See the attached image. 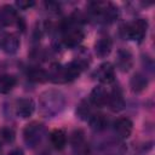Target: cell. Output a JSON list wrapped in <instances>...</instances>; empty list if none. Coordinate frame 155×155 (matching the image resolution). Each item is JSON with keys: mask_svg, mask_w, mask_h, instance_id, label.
<instances>
[{"mask_svg": "<svg viewBox=\"0 0 155 155\" xmlns=\"http://www.w3.org/2000/svg\"><path fill=\"white\" fill-rule=\"evenodd\" d=\"M148 30V22L143 18H138L125 27V35L127 39L140 42Z\"/></svg>", "mask_w": 155, "mask_h": 155, "instance_id": "obj_2", "label": "cell"}, {"mask_svg": "<svg viewBox=\"0 0 155 155\" xmlns=\"http://www.w3.org/2000/svg\"><path fill=\"white\" fill-rule=\"evenodd\" d=\"M50 80L58 84V82H64V74H63V67L59 64H53L51 67L50 73L47 74Z\"/></svg>", "mask_w": 155, "mask_h": 155, "instance_id": "obj_19", "label": "cell"}, {"mask_svg": "<svg viewBox=\"0 0 155 155\" xmlns=\"http://www.w3.org/2000/svg\"><path fill=\"white\" fill-rule=\"evenodd\" d=\"M50 139H51V143L52 145L57 149V150H62L65 144H67V133L64 130H61V128H56L51 132L50 134Z\"/></svg>", "mask_w": 155, "mask_h": 155, "instance_id": "obj_14", "label": "cell"}, {"mask_svg": "<svg viewBox=\"0 0 155 155\" xmlns=\"http://www.w3.org/2000/svg\"><path fill=\"white\" fill-rule=\"evenodd\" d=\"M132 130H133V124L127 117H120L114 122V131L122 139L128 138L132 133Z\"/></svg>", "mask_w": 155, "mask_h": 155, "instance_id": "obj_6", "label": "cell"}, {"mask_svg": "<svg viewBox=\"0 0 155 155\" xmlns=\"http://www.w3.org/2000/svg\"><path fill=\"white\" fill-rule=\"evenodd\" d=\"M23 136H24L25 143L29 147H35L42 139V136H44V125L40 124V122H36V121L27 125V127L23 131Z\"/></svg>", "mask_w": 155, "mask_h": 155, "instance_id": "obj_3", "label": "cell"}, {"mask_svg": "<svg viewBox=\"0 0 155 155\" xmlns=\"http://www.w3.org/2000/svg\"><path fill=\"white\" fill-rule=\"evenodd\" d=\"M7 155H24V154H23V151L21 149H15V150L10 151Z\"/></svg>", "mask_w": 155, "mask_h": 155, "instance_id": "obj_25", "label": "cell"}, {"mask_svg": "<svg viewBox=\"0 0 155 155\" xmlns=\"http://www.w3.org/2000/svg\"><path fill=\"white\" fill-rule=\"evenodd\" d=\"M107 103L109 104V108H110L113 111H115V113L122 110L124 107H125V99H124V97H122L121 91H120L119 88H114V90L109 93V96H108V102H107Z\"/></svg>", "mask_w": 155, "mask_h": 155, "instance_id": "obj_12", "label": "cell"}, {"mask_svg": "<svg viewBox=\"0 0 155 155\" xmlns=\"http://www.w3.org/2000/svg\"><path fill=\"white\" fill-rule=\"evenodd\" d=\"M96 75L98 78V80L103 84H111L115 79V69L113 67L111 63L105 62L103 64H101L96 71Z\"/></svg>", "mask_w": 155, "mask_h": 155, "instance_id": "obj_7", "label": "cell"}, {"mask_svg": "<svg viewBox=\"0 0 155 155\" xmlns=\"http://www.w3.org/2000/svg\"><path fill=\"white\" fill-rule=\"evenodd\" d=\"M90 127L94 131H102L107 127L108 125V119L103 114H92L91 117L88 119Z\"/></svg>", "mask_w": 155, "mask_h": 155, "instance_id": "obj_17", "label": "cell"}, {"mask_svg": "<svg viewBox=\"0 0 155 155\" xmlns=\"http://www.w3.org/2000/svg\"><path fill=\"white\" fill-rule=\"evenodd\" d=\"M130 85H131V88L133 92H142L148 87V80L143 74L137 73L132 76Z\"/></svg>", "mask_w": 155, "mask_h": 155, "instance_id": "obj_16", "label": "cell"}, {"mask_svg": "<svg viewBox=\"0 0 155 155\" xmlns=\"http://www.w3.org/2000/svg\"><path fill=\"white\" fill-rule=\"evenodd\" d=\"M17 84V80L13 75L5 74L0 76V92L1 93H7L10 92Z\"/></svg>", "mask_w": 155, "mask_h": 155, "instance_id": "obj_18", "label": "cell"}, {"mask_svg": "<svg viewBox=\"0 0 155 155\" xmlns=\"http://www.w3.org/2000/svg\"><path fill=\"white\" fill-rule=\"evenodd\" d=\"M15 131L12 130V128H10V127H2L1 130H0V137L5 140V142H7V143H11V142H13L15 140Z\"/></svg>", "mask_w": 155, "mask_h": 155, "instance_id": "obj_22", "label": "cell"}, {"mask_svg": "<svg viewBox=\"0 0 155 155\" xmlns=\"http://www.w3.org/2000/svg\"><path fill=\"white\" fill-rule=\"evenodd\" d=\"M17 19V15H16V10L10 6V5H5L0 8V24L1 25H8L12 24Z\"/></svg>", "mask_w": 155, "mask_h": 155, "instance_id": "obj_15", "label": "cell"}, {"mask_svg": "<svg viewBox=\"0 0 155 155\" xmlns=\"http://www.w3.org/2000/svg\"><path fill=\"white\" fill-rule=\"evenodd\" d=\"M108 96H109V93L107 92V90L104 87L96 86V87H93V90L90 93V102L96 107H103L108 102Z\"/></svg>", "mask_w": 155, "mask_h": 155, "instance_id": "obj_11", "label": "cell"}, {"mask_svg": "<svg viewBox=\"0 0 155 155\" xmlns=\"http://www.w3.org/2000/svg\"><path fill=\"white\" fill-rule=\"evenodd\" d=\"M82 139H84L82 132H81V131H75V132L73 133V137H71V143L75 144V145H78V144H80V143L82 142Z\"/></svg>", "mask_w": 155, "mask_h": 155, "instance_id": "obj_23", "label": "cell"}, {"mask_svg": "<svg viewBox=\"0 0 155 155\" xmlns=\"http://www.w3.org/2000/svg\"><path fill=\"white\" fill-rule=\"evenodd\" d=\"M0 25H1V24H0Z\"/></svg>", "mask_w": 155, "mask_h": 155, "instance_id": "obj_26", "label": "cell"}, {"mask_svg": "<svg viewBox=\"0 0 155 155\" xmlns=\"http://www.w3.org/2000/svg\"><path fill=\"white\" fill-rule=\"evenodd\" d=\"M84 39V33L81 29L74 27L71 23L64 27V36H63V42L68 47H75L78 46Z\"/></svg>", "mask_w": 155, "mask_h": 155, "instance_id": "obj_4", "label": "cell"}, {"mask_svg": "<svg viewBox=\"0 0 155 155\" xmlns=\"http://www.w3.org/2000/svg\"><path fill=\"white\" fill-rule=\"evenodd\" d=\"M34 110H35V103L31 98H22L16 104V114L22 119H27L31 116Z\"/></svg>", "mask_w": 155, "mask_h": 155, "instance_id": "obj_8", "label": "cell"}, {"mask_svg": "<svg viewBox=\"0 0 155 155\" xmlns=\"http://www.w3.org/2000/svg\"><path fill=\"white\" fill-rule=\"evenodd\" d=\"M111 40L110 38L108 36H102L97 40L96 45H94V51H96V54L101 58H104L107 56H109V53L111 52Z\"/></svg>", "mask_w": 155, "mask_h": 155, "instance_id": "obj_13", "label": "cell"}, {"mask_svg": "<svg viewBox=\"0 0 155 155\" xmlns=\"http://www.w3.org/2000/svg\"><path fill=\"white\" fill-rule=\"evenodd\" d=\"M86 67V63L81 61H74L68 63L63 67V74H64V82H69L75 80L82 71V69Z\"/></svg>", "mask_w": 155, "mask_h": 155, "instance_id": "obj_5", "label": "cell"}, {"mask_svg": "<svg viewBox=\"0 0 155 155\" xmlns=\"http://www.w3.org/2000/svg\"><path fill=\"white\" fill-rule=\"evenodd\" d=\"M76 115L81 119V120H88L92 115V110H91V107H90V103L87 101H81L79 104H78V108H76Z\"/></svg>", "mask_w": 155, "mask_h": 155, "instance_id": "obj_20", "label": "cell"}, {"mask_svg": "<svg viewBox=\"0 0 155 155\" xmlns=\"http://www.w3.org/2000/svg\"><path fill=\"white\" fill-rule=\"evenodd\" d=\"M132 65H133L132 53L126 48L119 50L116 54V67L121 71H128L132 68Z\"/></svg>", "mask_w": 155, "mask_h": 155, "instance_id": "obj_10", "label": "cell"}, {"mask_svg": "<svg viewBox=\"0 0 155 155\" xmlns=\"http://www.w3.org/2000/svg\"><path fill=\"white\" fill-rule=\"evenodd\" d=\"M0 46L1 48L6 52V53H15L17 52V50L19 48V39L16 34H12V33H7L5 34L1 40H0Z\"/></svg>", "mask_w": 155, "mask_h": 155, "instance_id": "obj_9", "label": "cell"}, {"mask_svg": "<svg viewBox=\"0 0 155 155\" xmlns=\"http://www.w3.org/2000/svg\"><path fill=\"white\" fill-rule=\"evenodd\" d=\"M28 78H29V80L35 81V82H44V81H46L48 79V75L42 69L33 68V69H30L28 71Z\"/></svg>", "mask_w": 155, "mask_h": 155, "instance_id": "obj_21", "label": "cell"}, {"mask_svg": "<svg viewBox=\"0 0 155 155\" xmlns=\"http://www.w3.org/2000/svg\"><path fill=\"white\" fill-rule=\"evenodd\" d=\"M65 105V97L61 91L50 90L41 94L39 101L40 111L44 116L53 117L59 114Z\"/></svg>", "mask_w": 155, "mask_h": 155, "instance_id": "obj_1", "label": "cell"}, {"mask_svg": "<svg viewBox=\"0 0 155 155\" xmlns=\"http://www.w3.org/2000/svg\"><path fill=\"white\" fill-rule=\"evenodd\" d=\"M16 5H17L19 8H22V10H27V8H29V7H31V6L34 5V1H24V0H19V1L16 2Z\"/></svg>", "mask_w": 155, "mask_h": 155, "instance_id": "obj_24", "label": "cell"}]
</instances>
